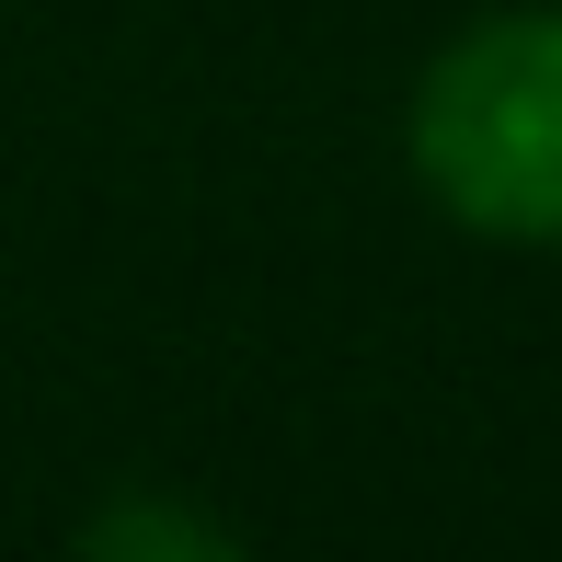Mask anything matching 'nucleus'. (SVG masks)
Returning <instances> with one entry per match:
<instances>
[{"instance_id": "obj_1", "label": "nucleus", "mask_w": 562, "mask_h": 562, "mask_svg": "<svg viewBox=\"0 0 562 562\" xmlns=\"http://www.w3.org/2000/svg\"><path fill=\"white\" fill-rule=\"evenodd\" d=\"M402 172L494 252H562V0H494L425 46Z\"/></svg>"}]
</instances>
